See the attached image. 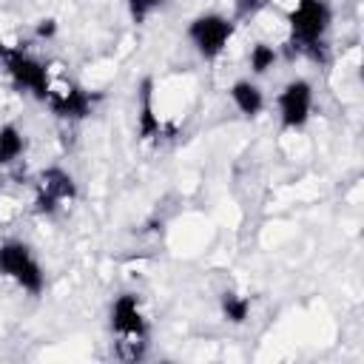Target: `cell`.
Returning <instances> with one entry per match:
<instances>
[{
  "label": "cell",
  "mask_w": 364,
  "mask_h": 364,
  "mask_svg": "<svg viewBox=\"0 0 364 364\" xmlns=\"http://www.w3.org/2000/svg\"><path fill=\"white\" fill-rule=\"evenodd\" d=\"M162 3H165V0H125V9H128V17H131L136 26H142Z\"/></svg>",
  "instance_id": "cell-14"
},
{
  "label": "cell",
  "mask_w": 364,
  "mask_h": 364,
  "mask_svg": "<svg viewBox=\"0 0 364 364\" xmlns=\"http://www.w3.org/2000/svg\"><path fill=\"white\" fill-rule=\"evenodd\" d=\"M37 188L40 191H46V193H51L57 202H74L77 196H80V185H77V179H74V173L68 171V168H63V165H48V168H43L40 173H37Z\"/></svg>",
  "instance_id": "cell-10"
},
{
  "label": "cell",
  "mask_w": 364,
  "mask_h": 364,
  "mask_svg": "<svg viewBox=\"0 0 364 364\" xmlns=\"http://www.w3.org/2000/svg\"><path fill=\"white\" fill-rule=\"evenodd\" d=\"M287 46L316 63L327 60V34L333 28L330 0H296L287 11Z\"/></svg>",
  "instance_id": "cell-1"
},
{
  "label": "cell",
  "mask_w": 364,
  "mask_h": 364,
  "mask_svg": "<svg viewBox=\"0 0 364 364\" xmlns=\"http://www.w3.org/2000/svg\"><path fill=\"white\" fill-rule=\"evenodd\" d=\"M97 94L88 91L85 85L68 80V82H54L51 85V94L46 100L48 111L57 117V119H65V122H82L94 114V105H97Z\"/></svg>",
  "instance_id": "cell-7"
},
{
  "label": "cell",
  "mask_w": 364,
  "mask_h": 364,
  "mask_svg": "<svg viewBox=\"0 0 364 364\" xmlns=\"http://www.w3.org/2000/svg\"><path fill=\"white\" fill-rule=\"evenodd\" d=\"M108 327H111V336L119 338V344H131L134 350L145 347L151 336V321L142 310V299L136 293L114 296L108 307ZM136 355L142 358V350H136Z\"/></svg>",
  "instance_id": "cell-5"
},
{
  "label": "cell",
  "mask_w": 364,
  "mask_h": 364,
  "mask_svg": "<svg viewBox=\"0 0 364 364\" xmlns=\"http://www.w3.org/2000/svg\"><path fill=\"white\" fill-rule=\"evenodd\" d=\"M279 63V48L267 40H256L250 48H247V68L253 77H262L267 74L273 65Z\"/></svg>",
  "instance_id": "cell-13"
},
{
  "label": "cell",
  "mask_w": 364,
  "mask_h": 364,
  "mask_svg": "<svg viewBox=\"0 0 364 364\" xmlns=\"http://www.w3.org/2000/svg\"><path fill=\"white\" fill-rule=\"evenodd\" d=\"M228 97H230L233 108H236L242 117H247V119H256V117L264 111V105H267L262 85H259L256 80H250V77L233 80V82L228 85Z\"/></svg>",
  "instance_id": "cell-9"
},
{
  "label": "cell",
  "mask_w": 364,
  "mask_h": 364,
  "mask_svg": "<svg viewBox=\"0 0 364 364\" xmlns=\"http://www.w3.org/2000/svg\"><path fill=\"white\" fill-rule=\"evenodd\" d=\"M26 154V134L14 122L0 125V168H11Z\"/></svg>",
  "instance_id": "cell-11"
},
{
  "label": "cell",
  "mask_w": 364,
  "mask_h": 364,
  "mask_svg": "<svg viewBox=\"0 0 364 364\" xmlns=\"http://www.w3.org/2000/svg\"><path fill=\"white\" fill-rule=\"evenodd\" d=\"M316 91L307 77H293L282 85L276 94V111H279V128L282 131H304L313 117Z\"/></svg>",
  "instance_id": "cell-6"
},
{
  "label": "cell",
  "mask_w": 364,
  "mask_h": 364,
  "mask_svg": "<svg viewBox=\"0 0 364 364\" xmlns=\"http://www.w3.org/2000/svg\"><path fill=\"white\" fill-rule=\"evenodd\" d=\"M0 65L9 77V82L20 91V94H28L34 97L37 102H46L48 94H51V71L48 65L31 54L26 46H11V43H3L0 40Z\"/></svg>",
  "instance_id": "cell-2"
},
{
  "label": "cell",
  "mask_w": 364,
  "mask_h": 364,
  "mask_svg": "<svg viewBox=\"0 0 364 364\" xmlns=\"http://www.w3.org/2000/svg\"><path fill=\"white\" fill-rule=\"evenodd\" d=\"M233 34H236L233 17H228L222 11H202V14L191 17L185 26V37H188L191 48L205 63H216L225 54V48L230 46Z\"/></svg>",
  "instance_id": "cell-4"
},
{
  "label": "cell",
  "mask_w": 364,
  "mask_h": 364,
  "mask_svg": "<svg viewBox=\"0 0 364 364\" xmlns=\"http://www.w3.org/2000/svg\"><path fill=\"white\" fill-rule=\"evenodd\" d=\"M3 185H6V176H3V168H0V191H3Z\"/></svg>",
  "instance_id": "cell-17"
},
{
  "label": "cell",
  "mask_w": 364,
  "mask_h": 364,
  "mask_svg": "<svg viewBox=\"0 0 364 364\" xmlns=\"http://www.w3.org/2000/svg\"><path fill=\"white\" fill-rule=\"evenodd\" d=\"M54 34H57V20L54 17H40L34 23V37L37 40H51Z\"/></svg>",
  "instance_id": "cell-16"
},
{
  "label": "cell",
  "mask_w": 364,
  "mask_h": 364,
  "mask_svg": "<svg viewBox=\"0 0 364 364\" xmlns=\"http://www.w3.org/2000/svg\"><path fill=\"white\" fill-rule=\"evenodd\" d=\"M0 276L28 296H40L46 290V267L40 264L34 247L23 239L0 242Z\"/></svg>",
  "instance_id": "cell-3"
},
{
  "label": "cell",
  "mask_w": 364,
  "mask_h": 364,
  "mask_svg": "<svg viewBox=\"0 0 364 364\" xmlns=\"http://www.w3.org/2000/svg\"><path fill=\"white\" fill-rule=\"evenodd\" d=\"M60 208H63V202H57V199H54L51 193H46V191L34 188V213H37V216L51 219V216L60 213Z\"/></svg>",
  "instance_id": "cell-15"
},
{
  "label": "cell",
  "mask_w": 364,
  "mask_h": 364,
  "mask_svg": "<svg viewBox=\"0 0 364 364\" xmlns=\"http://www.w3.org/2000/svg\"><path fill=\"white\" fill-rule=\"evenodd\" d=\"M136 134L139 139H156L162 134V122L154 102V77H142L136 88Z\"/></svg>",
  "instance_id": "cell-8"
},
{
  "label": "cell",
  "mask_w": 364,
  "mask_h": 364,
  "mask_svg": "<svg viewBox=\"0 0 364 364\" xmlns=\"http://www.w3.org/2000/svg\"><path fill=\"white\" fill-rule=\"evenodd\" d=\"M250 310H253V301H250V296H245V293H236V290H225L222 296H219V313H222V318L228 321V324H245L247 318H250Z\"/></svg>",
  "instance_id": "cell-12"
}]
</instances>
